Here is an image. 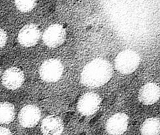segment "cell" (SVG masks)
<instances>
[{
	"label": "cell",
	"mask_w": 160,
	"mask_h": 135,
	"mask_svg": "<svg viewBox=\"0 0 160 135\" xmlns=\"http://www.w3.org/2000/svg\"><path fill=\"white\" fill-rule=\"evenodd\" d=\"M67 33L65 29L60 24H53L46 29L42 35V41L46 46L56 48L65 41Z\"/></svg>",
	"instance_id": "4"
},
{
	"label": "cell",
	"mask_w": 160,
	"mask_h": 135,
	"mask_svg": "<svg viewBox=\"0 0 160 135\" xmlns=\"http://www.w3.org/2000/svg\"><path fill=\"white\" fill-rule=\"evenodd\" d=\"M4 134V135H8V134H12V132H11L9 129L5 127H0V135Z\"/></svg>",
	"instance_id": "16"
},
{
	"label": "cell",
	"mask_w": 160,
	"mask_h": 135,
	"mask_svg": "<svg viewBox=\"0 0 160 135\" xmlns=\"http://www.w3.org/2000/svg\"><path fill=\"white\" fill-rule=\"evenodd\" d=\"M101 103L100 96L94 93H87L81 96L77 103V110L84 116L94 115L99 109Z\"/></svg>",
	"instance_id": "5"
},
{
	"label": "cell",
	"mask_w": 160,
	"mask_h": 135,
	"mask_svg": "<svg viewBox=\"0 0 160 135\" xmlns=\"http://www.w3.org/2000/svg\"><path fill=\"white\" fill-rule=\"evenodd\" d=\"M41 112L38 106L33 105H26L21 109L18 118L20 125L24 128H33L40 121Z\"/></svg>",
	"instance_id": "6"
},
{
	"label": "cell",
	"mask_w": 160,
	"mask_h": 135,
	"mask_svg": "<svg viewBox=\"0 0 160 135\" xmlns=\"http://www.w3.org/2000/svg\"><path fill=\"white\" fill-rule=\"evenodd\" d=\"M159 118L152 117L143 122L140 131L143 135H158L159 134Z\"/></svg>",
	"instance_id": "13"
},
{
	"label": "cell",
	"mask_w": 160,
	"mask_h": 135,
	"mask_svg": "<svg viewBox=\"0 0 160 135\" xmlns=\"http://www.w3.org/2000/svg\"><path fill=\"white\" fill-rule=\"evenodd\" d=\"M15 117L14 106L8 102H0V124L8 125L12 122Z\"/></svg>",
	"instance_id": "12"
},
{
	"label": "cell",
	"mask_w": 160,
	"mask_h": 135,
	"mask_svg": "<svg viewBox=\"0 0 160 135\" xmlns=\"http://www.w3.org/2000/svg\"><path fill=\"white\" fill-rule=\"evenodd\" d=\"M0 76H1V67H0Z\"/></svg>",
	"instance_id": "17"
},
{
	"label": "cell",
	"mask_w": 160,
	"mask_h": 135,
	"mask_svg": "<svg viewBox=\"0 0 160 135\" xmlns=\"http://www.w3.org/2000/svg\"><path fill=\"white\" fill-rule=\"evenodd\" d=\"M37 2V0H15L16 8L23 13L29 12L33 9Z\"/></svg>",
	"instance_id": "14"
},
{
	"label": "cell",
	"mask_w": 160,
	"mask_h": 135,
	"mask_svg": "<svg viewBox=\"0 0 160 135\" xmlns=\"http://www.w3.org/2000/svg\"><path fill=\"white\" fill-rule=\"evenodd\" d=\"M62 63L57 59H49L41 64L39 69L41 79L47 83H55L59 80L63 73Z\"/></svg>",
	"instance_id": "3"
},
{
	"label": "cell",
	"mask_w": 160,
	"mask_h": 135,
	"mask_svg": "<svg viewBox=\"0 0 160 135\" xmlns=\"http://www.w3.org/2000/svg\"><path fill=\"white\" fill-rule=\"evenodd\" d=\"M8 40V37L7 34L3 29L0 28V49L3 48L5 44H6V42Z\"/></svg>",
	"instance_id": "15"
},
{
	"label": "cell",
	"mask_w": 160,
	"mask_h": 135,
	"mask_svg": "<svg viewBox=\"0 0 160 135\" xmlns=\"http://www.w3.org/2000/svg\"><path fill=\"white\" fill-rule=\"evenodd\" d=\"M41 31L36 25L31 23L23 27L19 31L18 40L25 47L35 46L40 39Z\"/></svg>",
	"instance_id": "7"
},
{
	"label": "cell",
	"mask_w": 160,
	"mask_h": 135,
	"mask_svg": "<svg viewBox=\"0 0 160 135\" xmlns=\"http://www.w3.org/2000/svg\"><path fill=\"white\" fill-rule=\"evenodd\" d=\"M113 69L109 61L97 58L83 68L81 75L82 84L88 88H97L107 83L112 77Z\"/></svg>",
	"instance_id": "1"
},
{
	"label": "cell",
	"mask_w": 160,
	"mask_h": 135,
	"mask_svg": "<svg viewBox=\"0 0 160 135\" xmlns=\"http://www.w3.org/2000/svg\"><path fill=\"white\" fill-rule=\"evenodd\" d=\"M129 118L124 112H118L112 116L106 123V131L109 134H124L128 127Z\"/></svg>",
	"instance_id": "8"
},
{
	"label": "cell",
	"mask_w": 160,
	"mask_h": 135,
	"mask_svg": "<svg viewBox=\"0 0 160 135\" xmlns=\"http://www.w3.org/2000/svg\"><path fill=\"white\" fill-rule=\"evenodd\" d=\"M2 84L9 90H16L20 88L24 83L23 72L18 67H11L5 70L2 76Z\"/></svg>",
	"instance_id": "9"
},
{
	"label": "cell",
	"mask_w": 160,
	"mask_h": 135,
	"mask_svg": "<svg viewBox=\"0 0 160 135\" xmlns=\"http://www.w3.org/2000/svg\"><path fill=\"white\" fill-rule=\"evenodd\" d=\"M64 125L58 117L48 116L41 122V130L45 135H58L62 134Z\"/></svg>",
	"instance_id": "11"
},
{
	"label": "cell",
	"mask_w": 160,
	"mask_h": 135,
	"mask_svg": "<svg viewBox=\"0 0 160 135\" xmlns=\"http://www.w3.org/2000/svg\"><path fill=\"white\" fill-rule=\"evenodd\" d=\"M160 89L159 85L154 83H148L140 89L138 93V99L145 105H152L159 99Z\"/></svg>",
	"instance_id": "10"
},
{
	"label": "cell",
	"mask_w": 160,
	"mask_h": 135,
	"mask_svg": "<svg viewBox=\"0 0 160 135\" xmlns=\"http://www.w3.org/2000/svg\"><path fill=\"white\" fill-rule=\"evenodd\" d=\"M140 57L133 50L126 49L118 53L115 58L116 69L122 74L128 75L134 73L139 66Z\"/></svg>",
	"instance_id": "2"
}]
</instances>
